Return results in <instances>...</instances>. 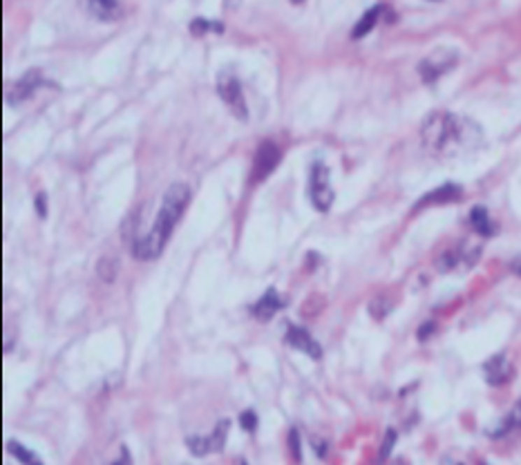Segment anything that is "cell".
I'll use <instances>...</instances> for the list:
<instances>
[{
  "label": "cell",
  "mask_w": 521,
  "mask_h": 465,
  "mask_svg": "<svg viewBox=\"0 0 521 465\" xmlns=\"http://www.w3.org/2000/svg\"><path fill=\"white\" fill-rule=\"evenodd\" d=\"M186 445H188V450H190L195 457H204V455H208V452H210V448H208V438H201V436H190V438H186Z\"/></svg>",
  "instance_id": "20"
},
{
  "label": "cell",
  "mask_w": 521,
  "mask_h": 465,
  "mask_svg": "<svg viewBox=\"0 0 521 465\" xmlns=\"http://www.w3.org/2000/svg\"><path fill=\"white\" fill-rule=\"evenodd\" d=\"M231 429V423L229 421H220L217 427L213 429V434L208 436V448L210 452H222L224 450V443H226V434H229Z\"/></svg>",
  "instance_id": "16"
},
{
  "label": "cell",
  "mask_w": 521,
  "mask_h": 465,
  "mask_svg": "<svg viewBox=\"0 0 521 465\" xmlns=\"http://www.w3.org/2000/svg\"><path fill=\"white\" fill-rule=\"evenodd\" d=\"M483 373H485V380L490 385H504L513 376V365L508 362L506 356H492L483 365Z\"/></svg>",
  "instance_id": "9"
},
{
  "label": "cell",
  "mask_w": 521,
  "mask_h": 465,
  "mask_svg": "<svg viewBox=\"0 0 521 465\" xmlns=\"http://www.w3.org/2000/svg\"><path fill=\"white\" fill-rule=\"evenodd\" d=\"M240 465H246V463H244V461H242V463H240Z\"/></svg>",
  "instance_id": "32"
},
{
  "label": "cell",
  "mask_w": 521,
  "mask_h": 465,
  "mask_svg": "<svg viewBox=\"0 0 521 465\" xmlns=\"http://www.w3.org/2000/svg\"><path fill=\"white\" fill-rule=\"evenodd\" d=\"M87 5L99 20H115L121 14L117 0H87Z\"/></svg>",
  "instance_id": "13"
},
{
  "label": "cell",
  "mask_w": 521,
  "mask_h": 465,
  "mask_svg": "<svg viewBox=\"0 0 521 465\" xmlns=\"http://www.w3.org/2000/svg\"><path fill=\"white\" fill-rule=\"evenodd\" d=\"M513 269H515L517 273L521 276V257H519V259H515V262H513Z\"/></svg>",
  "instance_id": "29"
},
{
  "label": "cell",
  "mask_w": 521,
  "mask_h": 465,
  "mask_svg": "<svg viewBox=\"0 0 521 465\" xmlns=\"http://www.w3.org/2000/svg\"><path fill=\"white\" fill-rule=\"evenodd\" d=\"M383 11H385V5H376V7L367 9L365 14H362V18L356 22V27L351 29V38H362V36H367V34L378 25V20H380V16H383Z\"/></svg>",
  "instance_id": "12"
},
{
  "label": "cell",
  "mask_w": 521,
  "mask_h": 465,
  "mask_svg": "<svg viewBox=\"0 0 521 465\" xmlns=\"http://www.w3.org/2000/svg\"><path fill=\"white\" fill-rule=\"evenodd\" d=\"M291 3H293V5H300V3H304V0H291Z\"/></svg>",
  "instance_id": "31"
},
{
  "label": "cell",
  "mask_w": 521,
  "mask_h": 465,
  "mask_svg": "<svg viewBox=\"0 0 521 465\" xmlns=\"http://www.w3.org/2000/svg\"><path fill=\"white\" fill-rule=\"evenodd\" d=\"M392 465H407V461H405V459H396Z\"/></svg>",
  "instance_id": "30"
},
{
  "label": "cell",
  "mask_w": 521,
  "mask_h": 465,
  "mask_svg": "<svg viewBox=\"0 0 521 465\" xmlns=\"http://www.w3.org/2000/svg\"><path fill=\"white\" fill-rule=\"evenodd\" d=\"M309 197L315 210L327 213L334 203V188L329 181V170L322 162L313 164L311 168V179H309Z\"/></svg>",
  "instance_id": "4"
},
{
  "label": "cell",
  "mask_w": 521,
  "mask_h": 465,
  "mask_svg": "<svg viewBox=\"0 0 521 465\" xmlns=\"http://www.w3.org/2000/svg\"><path fill=\"white\" fill-rule=\"evenodd\" d=\"M285 340H287V343H289L293 349H300V351H304L307 356H311V358H320V356H322L320 345L315 343V340L311 338V334L307 331V329H302V327L289 324Z\"/></svg>",
  "instance_id": "8"
},
{
  "label": "cell",
  "mask_w": 521,
  "mask_h": 465,
  "mask_svg": "<svg viewBox=\"0 0 521 465\" xmlns=\"http://www.w3.org/2000/svg\"><path fill=\"white\" fill-rule=\"evenodd\" d=\"M188 201H190V188L186 184H173L168 188L152 229L143 237H137V240L132 242V255L137 259H143V262L159 257L168 237H171L175 229V224L179 222L181 215H184Z\"/></svg>",
  "instance_id": "2"
},
{
  "label": "cell",
  "mask_w": 521,
  "mask_h": 465,
  "mask_svg": "<svg viewBox=\"0 0 521 465\" xmlns=\"http://www.w3.org/2000/svg\"><path fill=\"white\" fill-rule=\"evenodd\" d=\"M470 224H472V229L477 231L479 235H483V237H490V235L494 233V224H492V220H490L488 210H485L483 206H474V208H472V213H470Z\"/></svg>",
  "instance_id": "14"
},
{
  "label": "cell",
  "mask_w": 521,
  "mask_h": 465,
  "mask_svg": "<svg viewBox=\"0 0 521 465\" xmlns=\"http://www.w3.org/2000/svg\"><path fill=\"white\" fill-rule=\"evenodd\" d=\"M240 425L246 429V432H255V429H257V416H255V412L253 410L242 412L240 414Z\"/></svg>",
  "instance_id": "23"
},
{
  "label": "cell",
  "mask_w": 521,
  "mask_h": 465,
  "mask_svg": "<svg viewBox=\"0 0 521 465\" xmlns=\"http://www.w3.org/2000/svg\"><path fill=\"white\" fill-rule=\"evenodd\" d=\"M117 269H119L117 259L110 257V255H104V257L99 259V264H97V273H99V278L104 280V282H115Z\"/></svg>",
  "instance_id": "17"
},
{
  "label": "cell",
  "mask_w": 521,
  "mask_h": 465,
  "mask_svg": "<svg viewBox=\"0 0 521 465\" xmlns=\"http://www.w3.org/2000/svg\"><path fill=\"white\" fill-rule=\"evenodd\" d=\"M434 329H436V324L434 322H425L421 329H418V340H425V338H429L434 334Z\"/></svg>",
  "instance_id": "25"
},
{
  "label": "cell",
  "mask_w": 521,
  "mask_h": 465,
  "mask_svg": "<svg viewBox=\"0 0 521 465\" xmlns=\"http://www.w3.org/2000/svg\"><path fill=\"white\" fill-rule=\"evenodd\" d=\"M390 311H392V302L385 296H378L376 300L369 302V313L376 317V320H383V317L387 315Z\"/></svg>",
  "instance_id": "19"
},
{
  "label": "cell",
  "mask_w": 521,
  "mask_h": 465,
  "mask_svg": "<svg viewBox=\"0 0 521 465\" xmlns=\"http://www.w3.org/2000/svg\"><path fill=\"white\" fill-rule=\"evenodd\" d=\"M217 94L224 101V106L233 112L235 119L246 121L248 119V108H246V101H244V92H242V85L237 81V76L229 70L220 72L217 76Z\"/></svg>",
  "instance_id": "3"
},
{
  "label": "cell",
  "mask_w": 521,
  "mask_h": 465,
  "mask_svg": "<svg viewBox=\"0 0 521 465\" xmlns=\"http://www.w3.org/2000/svg\"><path fill=\"white\" fill-rule=\"evenodd\" d=\"M190 31L195 34V36H201V34H206V31L222 34L224 27H222V22H213V20H206V18H195L190 22Z\"/></svg>",
  "instance_id": "18"
},
{
  "label": "cell",
  "mask_w": 521,
  "mask_h": 465,
  "mask_svg": "<svg viewBox=\"0 0 521 465\" xmlns=\"http://www.w3.org/2000/svg\"><path fill=\"white\" fill-rule=\"evenodd\" d=\"M459 61V54L457 50H450V48H438L432 54L423 59L418 63V74L425 83H434L436 78H441L445 72H450L455 63Z\"/></svg>",
  "instance_id": "5"
},
{
  "label": "cell",
  "mask_w": 521,
  "mask_h": 465,
  "mask_svg": "<svg viewBox=\"0 0 521 465\" xmlns=\"http://www.w3.org/2000/svg\"><path fill=\"white\" fill-rule=\"evenodd\" d=\"M280 148L273 143V141H264L259 143V148L255 152V159H253V173H251V181L253 184H257V181H264L271 173L276 170V166L280 164Z\"/></svg>",
  "instance_id": "6"
},
{
  "label": "cell",
  "mask_w": 521,
  "mask_h": 465,
  "mask_svg": "<svg viewBox=\"0 0 521 465\" xmlns=\"http://www.w3.org/2000/svg\"><path fill=\"white\" fill-rule=\"evenodd\" d=\"M394 443H396V432H394V429H390V432L385 434V441H383V445H380V457H378L380 463H383V461H387V457H390V452H392Z\"/></svg>",
  "instance_id": "22"
},
{
  "label": "cell",
  "mask_w": 521,
  "mask_h": 465,
  "mask_svg": "<svg viewBox=\"0 0 521 465\" xmlns=\"http://www.w3.org/2000/svg\"><path fill=\"white\" fill-rule=\"evenodd\" d=\"M36 213H38V217H45V215H48V206H45V192H38V195H36Z\"/></svg>",
  "instance_id": "26"
},
{
  "label": "cell",
  "mask_w": 521,
  "mask_h": 465,
  "mask_svg": "<svg viewBox=\"0 0 521 465\" xmlns=\"http://www.w3.org/2000/svg\"><path fill=\"white\" fill-rule=\"evenodd\" d=\"M48 81H43L41 78V74L38 72H29V74H25L20 78V81H16L14 85H11L9 90H7V94H5V99H7V103H20V101H25V99H29L36 90L41 87V85H45Z\"/></svg>",
  "instance_id": "7"
},
{
  "label": "cell",
  "mask_w": 521,
  "mask_h": 465,
  "mask_svg": "<svg viewBox=\"0 0 521 465\" xmlns=\"http://www.w3.org/2000/svg\"><path fill=\"white\" fill-rule=\"evenodd\" d=\"M508 427H521V401L517 403L515 412L511 414V421H508Z\"/></svg>",
  "instance_id": "24"
},
{
  "label": "cell",
  "mask_w": 521,
  "mask_h": 465,
  "mask_svg": "<svg viewBox=\"0 0 521 465\" xmlns=\"http://www.w3.org/2000/svg\"><path fill=\"white\" fill-rule=\"evenodd\" d=\"M110 465H132L128 448H121V457H119V459H117L115 463H110Z\"/></svg>",
  "instance_id": "27"
},
{
  "label": "cell",
  "mask_w": 521,
  "mask_h": 465,
  "mask_svg": "<svg viewBox=\"0 0 521 465\" xmlns=\"http://www.w3.org/2000/svg\"><path fill=\"white\" fill-rule=\"evenodd\" d=\"M240 3H242V0H224V7L226 9H237V7H240Z\"/></svg>",
  "instance_id": "28"
},
{
  "label": "cell",
  "mask_w": 521,
  "mask_h": 465,
  "mask_svg": "<svg viewBox=\"0 0 521 465\" xmlns=\"http://www.w3.org/2000/svg\"><path fill=\"white\" fill-rule=\"evenodd\" d=\"M421 141L427 152L436 157H459L477 150L483 143V132L474 121L452 112H434L421 128Z\"/></svg>",
  "instance_id": "1"
},
{
  "label": "cell",
  "mask_w": 521,
  "mask_h": 465,
  "mask_svg": "<svg viewBox=\"0 0 521 465\" xmlns=\"http://www.w3.org/2000/svg\"><path fill=\"white\" fill-rule=\"evenodd\" d=\"M282 298L278 296V291L276 289H269L262 298H259L255 304H253V315L257 317V320H271L280 309H282Z\"/></svg>",
  "instance_id": "10"
},
{
  "label": "cell",
  "mask_w": 521,
  "mask_h": 465,
  "mask_svg": "<svg viewBox=\"0 0 521 465\" xmlns=\"http://www.w3.org/2000/svg\"><path fill=\"white\" fill-rule=\"evenodd\" d=\"M7 450H9V455L14 457V459H18L22 465H43V461L34 455L31 450H27V448H22L20 443H16V441H9L7 443Z\"/></svg>",
  "instance_id": "15"
},
{
  "label": "cell",
  "mask_w": 521,
  "mask_h": 465,
  "mask_svg": "<svg viewBox=\"0 0 521 465\" xmlns=\"http://www.w3.org/2000/svg\"><path fill=\"white\" fill-rule=\"evenodd\" d=\"M461 188L457 186V184H445V186H441V188H436V190H432L429 195H425L421 201H418V206L416 208H421V206H427V203H450V201H457V199H461Z\"/></svg>",
  "instance_id": "11"
},
{
  "label": "cell",
  "mask_w": 521,
  "mask_h": 465,
  "mask_svg": "<svg viewBox=\"0 0 521 465\" xmlns=\"http://www.w3.org/2000/svg\"><path fill=\"white\" fill-rule=\"evenodd\" d=\"M289 450H291V457L296 461H302V448H300V434L298 429H291L289 432Z\"/></svg>",
  "instance_id": "21"
}]
</instances>
